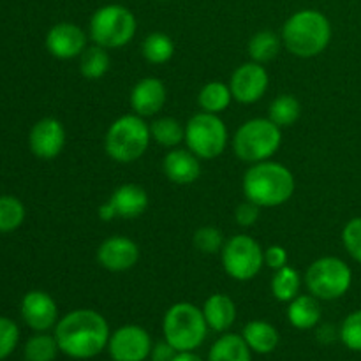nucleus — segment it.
<instances>
[{
    "label": "nucleus",
    "mask_w": 361,
    "mask_h": 361,
    "mask_svg": "<svg viewBox=\"0 0 361 361\" xmlns=\"http://www.w3.org/2000/svg\"><path fill=\"white\" fill-rule=\"evenodd\" d=\"M109 324L102 314L92 309H78L66 314L55 326L60 353L73 360H92L108 349Z\"/></svg>",
    "instance_id": "f257e3e1"
},
{
    "label": "nucleus",
    "mask_w": 361,
    "mask_h": 361,
    "mask_svg": "<svg viewBox=\"0 0 361 361\" xmlns=\"http://www.w3.org/2000/svg\"><path fill=\"white\" fill-rule=\"evenodd\" d=\"M243 194L259 208H275L288 203L296 189L291 169L281 162L263 161L252 164L243 175Z\"/></svg>",
    "instance_id": "f03ea898"
},
{
    "label": "nucleus",
    "mask_w": 361,
    "mask_h": 361,
    "mask_svg": "<svg viewBox=\"0 0 361 361\" xmlns=\"http://www.w3.org/2000/svg\"><path fill=\"white\" fill-rule=\"evenodd\" d=\"M330 41L331 23L321 11H296L282 27V42L289 53L300 59H314L321 55Z\"/></svg>",
    "instance_id": "7ed1b4c3"
},
{
    "label": "nucleus",
    "mask_w": 361,
    "mask_h": 361,
    "mask_svg": "<svg viewBox=\"0 0 361 361\" xmlns=\"http://www.w3.org/2000/svg\"><path fill=\"white\" fill-rule=\"evenodd\" d=\"M150 140V126L145 122L143 116L133 113L120 116L109 126L104 137V150L113 161L127 164L143 157Z\"/></svg>",
    "instance_id": "20e7f679"
},
{
    "label": "nucleus",
    "mask_w": 361,
    "mask_h": 361,
    "mask_svg": "<svg viewBox=\"0 0 361 361\" xmlns=\"http://www.w3.org/2000/svg\"><path fill=\"white\" fill-rule=\"evenodd\" d=\"M162 334L178 353L194 351L204 342L208 324L203 310L194 303L178 302L168 309L162 319Z\"/></svg>",
    "instance_id": "39448f33"
},
{
    "label": "nucleus",
    "mask_w": 361,
    "mask_h": 361,
    "mask_svg": "<svg viewBox=\"0 0 361 361\" xmlns=\"http://www.w3.org/2000/svg\"><path fill=\"white\" fill-rule=\"evenodd\" d=\"M282 145V129L270 118L247 120L233 136V152L249 164L270 161Z\"/></svg>",
    "instance_id": "423d86ee"
},
{
    "label": "nucleus",
    "mask_w": 361,
    "mask_h": 361,
    "mask_svg": "<svg viewBox=\"0 0 361 361\" xmlns=\"http://www.w3.org/2000/svg\"><path fill=\"white\" fill-rule=\"evenodd\" d=\"M137 21L133 11L120 4L102 6L90 18V39L106 49L122 48L136 35Z\"/></svg>",
    "instance_id": "0eeeda50"
},
{
    "label": "nucleus",
    "mask_w": 361,
    "mask_h": 361,
    "mask_svg": "<svg viewBox=\"0 0 361 361\" xmlns=\"http://www.w3.org/2000/svg\"><path fill=\"white\" fill-rule=\"evenodd\" d=\"M305 286L317 300H338L351 289L353 270L345 261L324 256L314 261L305 271Z\"/></svg>",
    "instance_id": "6e6552de"
},
{
    "label": "nucleus",
    "mask_w": 361,
    "mask_h": 361,
    "mask_svg": "<svg viewBox=\"0 0 361 361\" xmlns=\"http://www.w3.org/2000/svg\"><path fill=\"white\" fill-rule=\"evenodd\" d=\"M228 140V127L221 116L214 113L200 111L185 123L187 148L204 161H212L224 154Z\"/></svg>",
    "instance_id": "1a4fd4ad"
},
{
    "label": "nucleus",
    "mask_w": 361,
    "mask_h": 361,
    "mask_svg": "<svg viewBox=\"0 0 361 361\" xmlns=\"http://www.w3.org/2000/svg\"><path fill=\"white\" fill-rule=\"evenodd\" d=\"M222 267L238 282L252 281L264 267V250L252 236L236 235L224 243L221 250Z\"/></svg>",
    "instance_id": "9d476101"
},
{
    "label": "nucleus",
    "mask_w": 361,
    "mask_h": 361,
    "mask_svg": "<svg viewBox=\"0 0 361 361\" xmlns=\"http://www.w3.org/2000/svg\"><path fill=\"white\" fill-rule=\"evenodd\" d=\"M150 334L137 324H126L115 330L109 337L108 353L113 361H145L150 358Z\"/></svg>",
    "instance_id": "9b49d317"
},
{
    "label": "nucleus",
    "mask_w": 361,
    "mask_h": 361,
    "mask_svg": "<svg viewBox=\"0 0 361 361\" xmlns=\"http://www.w3.org/2000/svg\"><path fill=\"white\" fill-rule=\"evenodd\" d=\"M268 85H270V76L263 63L252 62V60L236 67L229 81L233 99L242 104H254L261 101L267 94Z\"/></svg>",
    "instance_id": "f8f14e48"
},
{
    "label": "nucleus",
    "mask_w": 361,
    "mask_h": 361,
    "mask_svg": "<svg viewBox=\"0 0 361 361\" xmlns=\"http://www.w3.org/2000/svg\"><path fill=\"white\" fill-rule=\"evenodd\" d=\"M67 134L62 122L53 116L37 120L28 133V148L37 159L51 161L62 154Z\"/></svg>",
    "instance_id": "ddd939ff"
},
{
    "label": "nucleus",
    "mask_w": 361,
    "mask_h": 361,
    "mask_svg": "<svg viewBox=\"0 0 361 361\" xmlns=\"http://www.w3.org/2000/svg\"><path fill=\"white\" fill-rule=\"evenodd\" d=\"M97 261L104 270L122 274L130 270L140 261V247L127 236L115 235L106 238L97 249Z\"/></svg>",
    "instance_id": "4468645a"
},
{
    "label": "nucleus",
    "mask_w": 361,
    "mask_h": 361,
    "mask_svg": "<svg viewBox=\"0 0 361 361\" xmlns=\"http://www.w3.org/2000/svg\"><path fill=\"white\" fill-rule=\"evenodd\" d=\"M46 49L59 60H71L81 56L87 49V35L76 23L62 21L53 25L46 34Z\"/></svg>",
    "instance_id": "2eb2a0df"
},
{
    "label": "nucleus",
    "mask_w": 361,
    "mask_h": 361,
    "mask_svg": "<svg viewBox=\"0 0 361 361\" xmlns=\"http://www.w3.org/2000/svg\"><path fill=\"white\" fill-rule=\"evenodd\" d=\"M20 312L27 326L34 331H48L59 323V307L46 291H28L21 298Z\"/></svg>",
    "instance_id": "dca6fc26"
},
{
    "label": "nucleus",
    "mask_w": 361,
    "mask_h": 361,
    "mask_svg": "<svg viewBox=\"0 0 361 361\" xmlns=\"http://www.w3.org/2000/svg\"><path fill=\"white\" fill-rule=\"evenodd\" d=\"M168 101L166 85L159 78H143L130 90V108L140 116H154Z\"/></svg>",
    "instance_id": "f3484780"
},
{
    "label": "nucleus",
    "mask_w": 361,
    "mask_h": 361,
    "mask_svg": "<svg viewBox=\"0 0 361 361\" xmlns=\"http://www.w3.org/2000/svg\"><path fill=\"white\" fill-rule=\"evenodd\" d=\"M162 171L169 182L176 185H190L201 175L200 157H196L189 148H173L162 159Z\"/></svg>",
    "instance_id": "a211bd4d"
},
{
    "label": "nucleus",
    "mask_w": 361,
    "mask_h": 361,
    "mask_svg": "<svg viewBox=\"0 0 361 361\" xmlns=\"http://www.w3.org/2000/svg\"><path fill=\"white\" fill-rule=\"evenodd\" d=\"M108 201L115 208L116 217L122 219L140 217L147 212L148 203H150L147 190L136 183H123V185L116 187Z\"/></svg>",
    "instance_id": "6ab92c4d"
},
{
    "label": "nucleus",
    "mask_w": 361,
    "mask_h": 361,
    "mask_svg": "<svg viewBox=\"0 0 361 361\" xmlns=\"http://www.w3.org/2000/svg\"><path fill=\"white\" fill-rule=\"evenodd\" d=\"M201 310H203L208 328L219 334H226L236 321L235 302L222 293H215L210 298H207Z\"/></svg>",
    "instance_id": "aec40b11"
},
{
    "label": "nucleus",
    "mask_w": 361,
    "mask_h": 361,
    "mask_svg": "<svg viewBox=\"0 0 361 361\" xmlns=\"http://www.w3.org/2000/svg\"><path fill=\"white\" fill-rule=\"evenodd\" d=\"M321 316L323 310L314 295H298L289 302L288 321L296 330H312L321 323Z\"/></svg>",
    "instance_id": "412c9836"
},
{
    "label": "nucleus",
    "mask_w": 361,
    "mask_h": 361,
    "mask_svg": "<svg viewBox=\"0 0 361 361\" xmlns=\"http://www.w3.org/2000/svg\"><path fill=\"white\" fill-rule=\"evenodd\" d=\"M242 337L250 348V351L257 353V355H270L277 349L279 342H281L277 328L261 319L247 323L242 331Z\"/></svg>",
    "instance_id": "4be33fe9"
},
{
    "label": "nucleus",
    "mask_w": 361,
    "mask_h": 361,
    "mask_svg": "<svg viewBox=\"0 0 361 361\" xmlns=\"http://www.w3.org/2000/svg\"><path fill=\"white\" fill-rule=\"evenodd\" d=\"M208 361H252V351L242 335L224 334L210 348Z\"/></svg>",
    "instance_id": "5701e85b"
},
{
    "label": "nucleus",
    "mask_w": 361,
    "mask_h": 361,
    "mask_svg": "<svg viewBox=\"0 0 361 361\" xmlns=\"http://www.w3.org/2000/svg\"><path fill=\"white\" fill-rule=\"evenodd\" d=\"M233 101V94L229 85H224L222 81H210L204 85L197 95V104H200L201 111L204 113H219L226 111Z\"/></svg>",
    "instance_id": "b1692460"
},
{
    "label": "nucleus",
    "mask_w": 361,
    "mask_h": 361,
    "mask_svg": "<svg viewBox=\"0 0 361 361\" xmlns=\"http://www.w3.org/2000/svg\"><path fill=\"white\" fill-rule=\"evenodd\" d=\"M111 67V56L108 49L95 44L85 49L80 56V73L87 80H101Z\"/></svg>",
    "instance_id": "393cba45"
},
{
    "label": "nucleus",
    "mask_w": 361,
    "mask_h": 361,
    "mask_svg": "<svg viewBox=\"0 0 361 361\" xmlns=\"http://www.w3.org/2000/svg\"><path fill=\"white\" fill-rule=\"evenodd\" d=\"M152 140L166 148H176L185 141V127L173 116H161L150 123Z\"/></svg>",
    "instance_id": "a878e982"
},
{
    "label": "nucleus",
    "mask_w": 361,
    "mask_h": 361,
    "mask_svg": "<svg viewBox=\"0 0 361 361\" xmlns=\"http://www.w3.org/2000/svg\"><path fill=\"white\" fill-rule=\"evenodd\" d=\"M141 51L147 62L161 66V63L169 62L175 55V44L173 39L164 32H154L145 37L143 44H141Z\"/></svg>",
    "instance_id": "bb28decb"
},
{
    "label": "nucleus",
    "mask_w": 361,
    "mask_h": 361,
    "mask_svg": "<svg viewBox=\"0 0 361 361\" xmlns=\"http://www.w3.org/2000/svg\"><path fill=\"white\" fill-rule=\"evenodd\" d=\"M300 286H302V277L295 268L286 264L281 270H275L274 279H271V295L279 302L289 303L300 295Z\"/></svg>",
    "instance_id": "cd10ccee"
},
{
    "label": "nucleus",
    "mask_w": 361,
    "mask_h": 361,
    "mask_svg": "<svg viewBox=\"0 0 361 361\" xmlns=\"http://www.w3.org/2000/svg\"><path fill=\"white\" fill-rule=\"evenodd\" d=\"M281 41L275 32L261 30L254 34L249 41V55L252 62L267 63L274 60L281 51Z\"/></svg>",
    "instance_id": "c85d7f7f"
},
{
    "label": "nucleus",
    "mask_w": 361,
    "mask_h": 361,
    "mask_svg": "<svg viewBox=\"0 0 361 361\" xmlns=\"http://www.w3.org/2000/svg\"><path fill=\"white\" fill-rule=\"evenodd\" d=\"M300 113H302V106H300L298 99L291 94H282L271 101L270 109H268V118L282 129V127L296 123V120L300 118Z\"/></svg>",
    "instance_id": "c756f323"
},
{
    "label": "nucleus",
    "mask_w": 361,
    "mask_h": 361,
    "mask_svg": "<svg viewBox=\"0 0 361 361\" xmlns=\"http://www.w3.org/2000/svg\"><path fill=\"white\" fill-rule=\"evenodd\" d=\"M60 348L55 335H48L46 331H37V335L30 337L25 344V360L27 361H53L59 355Z\"/></svg>",
    "instance_id": "7c9ffc66"
},
{
    "label": "nucleus",
    "mask_w": 361,
    "mask_h": 361,
    "mask_svg": "<svg viewBox=\"0 0 361 361\" xmlns=\"http://www.w3.org/2000/svg\"><path fill=\"white\" fill-rule=\"evenodd\" d=\"M27 217L25 204L18 197L4 194L0 196V233H13Z\"/></svg>",
    "instance_id": "2f4dec72"
},
{
    "label": "nucleus",
    "mask_w": 361,
    "mask_h": 361,
    "mask_svg": "<svg viewBox=\"0 0 361 361\" xmlns=\"http://www.w3.org/2000/svg\"><path fill=\"white\" fill-rule=\"evenodd\" d=\"M338 338L348 349L361 353V309L349 314L341 324Z\"/></svg>",
    "instance_id": "473e14b6"
},
{
    "label": "nucleus",
    "mask_w": 361,
    "mask_h": 361,
    "mask_svg": "<svg viewBox=\"0 0 361 361\" xmlns=\"http://www.w3.org/2000/svg\"><path fill=\"white\" fill-rule=\"evenodd\" d=\"M194 247L203 254H217L224 247V236L214 226H203L194 233Z\"/></svg>",
    "instance_id": "72a5a7b5"
},
{
    "label": "nucleus",
    "mask_w": 361,
    "mask_h": 361,
    "mask_svg": "<svg viewBox=\"0 0 361 361\" xmlns=\"http://www.w3.org/2000/svg\"><path fill=\"white\" fill-rule=\"evenodd\" d=\"M342 243L349 256L361 264V217H355L342 229Z\"/></svg>",
    "instance_id": "f704fd0d"
},
{
    "label": "nucleus",
    "mask_w": 361,
    "mask_h": 361,
    "mask_svg": "<svg viewBox=\"0 0 361 361\" xmlns=\"http://www.w3.org/2000/svg\"><path fill=\"white\" fill-rule=\"evenodd\" d=\"M20 342V328L9 317L0 316V360H6Z\"/></svg>",
    "instance_id": "c9c22d12"
},
{
    "label": "nucleus",
    "mask_w": 361,
    "mask_h": 361,
    "mask_svg": "<svg viewBox=\"0 0 361 361\" xmlns=\"http://www.w3.org/2000/svg\"><path fill=\"white\" fill-rule=\"evenodd\" d=\"M259 210L261 208L249 200H247L245 203L238 204L235 210L236 224L242 226V228H250V226H254L257 222V219H259Z\"/></svg>",
    "instance_id": "e433bc0d"
},
{
    "label": "nucleus",
    "mask_w": 361,
    "mask_h": 361,
    "mask_svg": "<svg viewBox=\"0 0 361 361\" xmlns=\"http://www.w3.org/2000/svg\"><path fill=\"white\" fill-rule=\"evenodd\" d=\"M288 250L282 245H270L264 250V264L271 268V270H281L288 264Z\"/></svg>",
    "instance_id": "4c0bfd02"
},
{
    "label": "nucleus",
    "mask_w": 361,
    "mask_h": 361,
    "mask_svg": "<svg viewBox=\"0 0 361 361\" xmlns=\"http://www.w3.org/2000/svg\"><path fill=\"white\" fill-rule=\"evenodd\" d=\"M176 353L178 351H176V349L173 348L168 341H162V342H157V344H154V348H152V353H150V360L152 361H171L173 358H175Z\"/></svg>",
    "instance_id": "58836bf2"
},
{
    "label": "nucleus",
    "mask_w": 361,
    "mask_h": 361,
    "mask_svg": "<svg viewBox=\"0 0 361 361\" xmlns=\"http://www.w3.org/2000/svg\"><path fill=\"white\" fill-rule=\"evenodd\" d=\"M337 337L338 331L335 330L331 324H323V326H319V330H317V338H319V342H323V344H331V342H335Z\"/></svg>",
    "instance_id": "ea45409f"
},
{
    "label": "nucleus",
    "mask_w": 361,
    "mask_h": 361,
    "mask_svg": "<svg viewBox=\"0 0 361 361\" xmlns=\"http://www.w3.org/2000/svg\"><path fill=\"white\" fill-rule=\"evenodd\" d=\"M97 215H99V219H101V221H104V222H109L111 219H116V212H115V208H113V204L109 203V201H106L104 204H101V208L97 210Z\"/></svg>",
    "instance_id": "a19ab883"
},
{
    "label": "nucleus",
    "mask_w": 361,
    "mask_h": 361,
    "mask_svg": "<svg viewBox=\"0 0 361 361\" xmlns=\"http://www.w3.org/2000/svg\"><path fill=\"white\" fill-rule=\"evenodd\" d=\"M171 361H203L197 355H194V351H182L176 353L175 358Z\"/></svg>",
    "instance_id": "79ce46f5"
}]
</instances>
